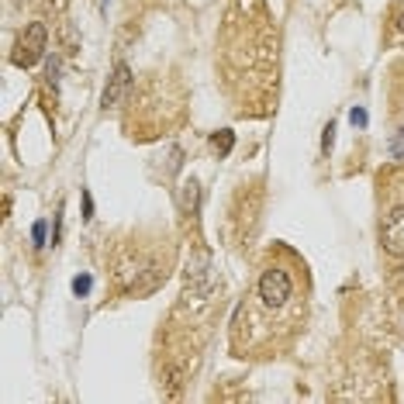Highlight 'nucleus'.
Listing matches in <instances>:
<instances>
[{
    "label": "nucleus",
    "mask_w": 404,
    "mask_h": 404,
    "mask_svg": "<svg viewBox=\"0 0 404 404\" xmlns=\"http://www.w3.org/2000/svg\"><path fill=\"white\" fill-rule=\"evenodd\" d=\"M256 297H259V304H263L266 311L287 308L290 297H294V280H290V273H287L284 266H266L263 277H259V284H256Z\"/></svg>",
    "instance_id": "obj_1"
},
{
    "label": "nucleus",
    "mask_w": 404,
    "mask_h": 404,
    "mask_svg": "<svg viewBox=\"0 0 404 404\" xmlns=\"http://www.w3.org/2000/svg\"><path fill=\"white\" fill-rule=\"evenodd\" d=\"M45 49H49V32H45L42 21H32V25L18 35L14 52H11V63H14L18 70H28V66H35V63L45 56Z\"/></svg>",
    "instance_id": "obj_2"
},
{
    "label": "nucleus",
    "mask_w": 404,
    "mask_h": 404,
    "mask_svg": "<svg viewBox=\"0 0 404 404\" xmlns=\"http://www.w3.org/2000/svg\"><path fill=\"white\" fill-rule=\"evenodd\" d=\"M131 90V66L128 63H118L114 73L107 76V87H104V97H100V107L104 111H114Z\"/></svg>",
    "instance_id": "obj_3"
},
{
    "label": "nucleus",
    "mask_w": 404,
    "mask_h": 404,
    "mask_svg": "<svg viewBox=\"0 0 404 404\" xmlns=\"http://www.w3.org/2000/svg\"><path fill=\"white\" fill-rule=\"evenodd\" d=\"M380 242L394 259H404V208H394L380 225Z\"/></svg>",
    "instance_id": "obj_4"
},
{
    "label": "nucleus",
    "mask_w": 404,
    "mask_h": 404,
    "mask_svg": "<svg viewBox=\"0 0 404 404\" xmlns=\"http://www.w3.org/2000/svg\"><path fill=\"white\" fill-rule=\"evenodd\" d=\"M176 204H180L183 215H197V208H200V183H197L193 176L180 183V190H176Z\"/></svg>",
    "instance_id": "obj_5"
},
{
    "label": "nucleus",
    "mask_w": 404,
    "mask_h": 404,
    "mask_svg": "<svg viewBox=\"0 0 404 404\" xmlns=\"http://www.w3.org/2000/svg\"><path fill=\"white\" fill-rule=\"evenodd\" d=\"M211 149H215L218 156H228V152L235 149V131H228V128L215 131V135H211Z\"/></svg>",
    "instance_id": "obj_6"
},
{
    "label": "nucleus",
    "mask_w": 404,
    "mask_h": 404,
    "mask_svg": "<svg viewBox=\"0 0 404 404\" xmlns=\"http://www.w3.org/2000/svg\"><path fill=\"white\" fill-rule=\"evenodd\" d=\"M90 290H94V277H90V273H76V277H73V294H76V297H87Z\"/></svg>",
    "instance_id": "obj_7"
},
{
    "label": "nucleus",
    "mask_w": 404,
    "mask_h": 404,
    "mask_svg": "<svg viewBox=\"0 0 404 404\" xmlns=\"http://www.w3.org/2000/svg\"><path fill=\"white\" fill-rule=\"evenodd\" d=\"M387 152H390V159H404V128H397V131L390 135Z\"/></svg>",
    "instance_id": "obj_8"
},
{
    "label": "nucleus",
    "mask_w": 404,
    "mask_h": 404,
    "mask_svg": "<svg viewBox=\"0 0 404 404\" xmlns=\"http://www.w3.org/2000/svg\"><path fill=\"white\" fill-rule=\"evenodd\" d=\"M45 235H49V225H45V222H35V225H32V246L42 249V246H45Z\"/></svg>",
    "instance_id": "obj_9"
},
{
    "label": "nucleus",
    "mask_w": 404,
    "mask_h": 404,
    "mask_svg": "<svg viewBox=\"0 0 404 404\" xmlns=\"http://www.w3.org/2000/svg\"><path fill=\"white\" fill-rule=\"evenodd\" d=\"M332 145H335V121H328V125H325V135H321V152L328 156V152H332Z\"/></svg>",
    "instance_id": "obj_10"
},
{
    "label": "nucleus",
    "mask_w": 404,
    "mask_h": 404,
    "mask_svg": "<svg viewBox=\"0 0 404 404\" xmlns=\"http://www.w3.org/2000/svg\"><path fill=\"white\" fill-rule=\"evenodd\" d=\"M349 121H352L356 128H366V121H370V118H366V111H363V107H352V111H349Z\"/></svg>",
    "instance_id": "obj_11"
},
{
    "label": "nucleus",
    "mask_w": 404,
    "mask_h": 404,
    "mask_svg": "<svg viewBox=\"0 0 404 404\" xmlns=\"http://www.w3.org/2000/svg\"><path fill=\"white\" fill-rule=\"evenodd\" d=\"M83 218L87 222L94 218V197H90V190H83Z\"/></svg>",
    "instance_id": "obj_12"
},
{
    "label": "nucleus",
    "mask_w": 404,
    "mask_h": 404,
    "mask_svg": "<svg viewBox=\"0 0 404 404\" xmlns=\"http://www.w3.org/2000/svg\"><path fill=\"white\" fill-rule=\"evenodd\" d=\"M397 28H401V32H404V11H401V14H397Z\"/></svg>",
    "instance_id": "obj_13"
}]
</instances>
